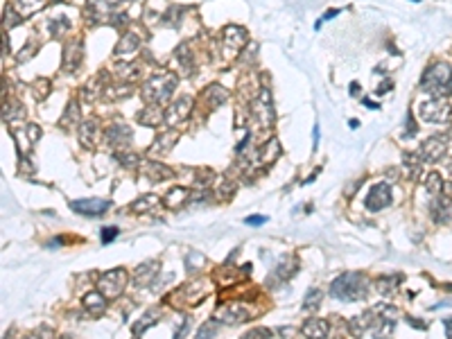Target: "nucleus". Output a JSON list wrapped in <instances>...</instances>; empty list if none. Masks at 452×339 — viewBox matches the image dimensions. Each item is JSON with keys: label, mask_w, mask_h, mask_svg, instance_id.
<instances>
[{"label": "nucleus", "mask_w": 452, "mask_h": 339, "mask_svg": "<svg viewBox=\"0 0 452 339\" xmlns=\"http://www.w3.org/2000/svg\"><path fill=\"white\" fill-rule=\"evenodd\" d=\"M109 208V201L104 199H82V201H73V211L82 213V215H102Z\"/></svg>", "instance_id": "3"}, {"label": "nucleus", "mask_w": 452, "mask_h": 339, "mask_svg": "<svg viewBox=\"0 0 452 339\" xmlns=\"http://www.w3.org/2000/svg\"><path fill=\"white\" fill-rule=\"evenodd\" d=\"M265 222H267L265 215H254V217H247V224H251V226H258V224H265Z\"/></svg>", "instance_id": "8"}, {"label": "nucleus", "mask_w": 452, "mask_h": 339, "mask_svg": "<svg viewBox=\"0 0 452 339\" xmlns=\"http://www.w3.org/2000/svg\"><path fill=\"white\" fill-rule=\"evenodd\" d=\"M366 290V282L359 274H346L333 282V294L339 298H359Z\"/></svg>", "instance_id": "1"}, {"label": "nucleus", "mask_w": 452, "mask_h": 339, "mask_svg": "<svg viewBox=\"0 0 452 339\" xmlns=\"http://www.w3.org/2000/svg\"><path fill=\"white\" fill-rule=\"evenodd\" d=\"M113 235H118V229H106L104 233H102V242H104V244H109V242L113 240Z\"/></svg>", "instance_id": "9"}, {"label": "nucleus", "mask_w": 452, "mask_h": 339, "mask_svg": "<svg viewBox=\"0 0 452 339\" xmlns=\"http://www.w3.org/2000/svg\"><path fill=\"white\" fill-rule=\"evenodd\" d=\"M364 102V106H371V109H380V104H375V102H371V100H362Z\"/></svg>", "instance_id": "10"}, {"label": "nucleus", "mask_w": 452, "mask_h": 339, "mask_svg": "<svg viewBox=\"0 0 452 339\" xmlns=\"http://www.w3.org/2000/svg\"><path fill=\"white\" fill-rule=\"evenodd\" d=\"M174 138H176V136H174V134H168V136H161V138H158V143H156V145H154V149H152V152H161V154H163V149H165V147H168V143H174Z\"/></svg>", "instance_id": "6"}, {"label": "nucleus", "mask_w": 452, "mask_h": 339, "mask_svg": "<svg viewBox=\"0 0 452 339\" xmlns=\"http://www.w3.org/2000/svg\"><path fill=\"white\" fill-rule=\"evenodd\" d=\"M335 14H337V9H330V11H328V14H326V16H323V18H333V16H335Z\"/></svg>", "instance_id": "12"}, {"label": "nucleus", "mask_w": 452, "mask_h": 339, "mask_svg": "<svg viewBox=\"0 0 452 339\" xmlns=\"http://www.w3.org/2000/svg\"><path fill=\"white\" fill-rule=\"evenodd\" d=\"M389 201H391V192H389L387 185H375L369 192L366 206H369V211H380V208L389 206Z\"/></svg>", "instance_id": "2"}, {"label": "nucleus", "mask_w": 452, "mask_h": 339, "mask_svg": "<svg viewBox=\"0 0 452 339\" xmlns=\"http://www.w3.org/2000/svg\"><path fill=\"white\" fill-rule=\"evenodd\" d=\"M319 143V127H314V147Z\"/></svg>", "instance_id": "11"}, {"label": "nucleus", "mask_w": 452, "mask_h": 339, "mask_svg": "<svg viewBox=\"0 0 452 339\" xmlns=\"http://www.w3.org/2000/svg\"><path fill=\"white\" fill-rule=\"evenodd\" d=\"M439 145V138H430L425 145H423V156L425 158H430V161H434V158H439V152H443V145L441 147H437Z\"/></svg>", "instance_id": "5"}, {"label": "nucleus", "mask_w": 452, "mask_h": 339, "mask_svg": "<svg viewBox=\"0 0 452 339\" xmlns=\"http://www.w3.org/2000/svg\"><path fill=\"white\" fill-rule=\"evenodd\" d=\"M303 332H305L308 337L312 339H323L326 332H328V326H326V321H308L305 328H303Z\"/></svg>", "instance_id": "4"}, {"label": "nucleus", "mask_w": 452, "mask_h": 339, "mask_svg": "<svg viewBox=\"0 0 452 339\" xmlns=\"http://www.w3.org/2000/svg\"><path fill=\"white\" fill-rule=\"evenodd\" d=\"M308 296H310V298H308V301H305V303H303V310H308V312H310V310H314V303H317V305H319V301H321V294H319V292H314V290H312L310 294H308Z\"/></svg>", "instance_id": "7"}]
</instances>
